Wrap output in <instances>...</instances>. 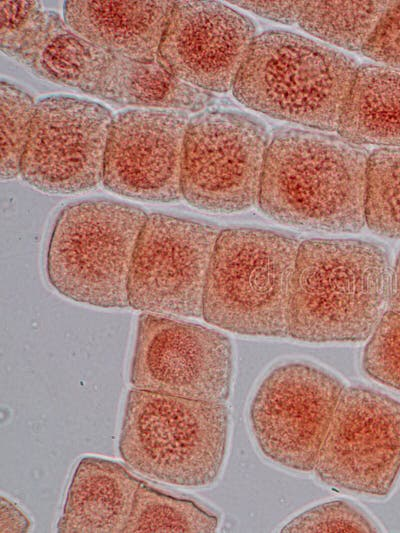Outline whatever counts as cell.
<instances>
[{"mask_svg": "<svg viewBox=\"0 0 400 533\" xmlns=\"http://www.w3.org/2000/svg\"><path fill=\"white\" fill-rule=\"evenodd\" d=\"M223 402L181 398L133 388L118 441L122 459L153 480L181 487L213 483L228 442Z\"/></svg>", "mask_w": 400, "mask_h": 533, "instance_id": "4", "label": "cell"}, {"mask_svg": "<svg viewBox=\"0 0 400 533\" xmlns=\"http://www.w3.org/2000/svg\"><path fill=\"white\" fill-rule=\"evenodd\" d=\"M307 1H230L262 18L292 25L298 23Z\"/></svg>", "mask_w": 400, "mask_h": 533, "instance_id": "26", "label": "cell"}, {"mask_svg": "<svg viewBox=\"0 0 400 533\" xmlns=\"http://www.w3.org/2000/svg\"><path fill=\"white\" fill-rule=\"evenodd\" d=\"M336 131L355 145L400 148V70L358 66Z\"/></svg>", "mask_w": 400, "mask_h": 533, "instance_id": "18", "label": "cell"}, {"mask_svg": "<svg viewBox=\"0 0 400 533\" xmlns=\"http://www.w3.org/2000/svg\"><path fill=\"white\" fill-rule=\"evenodd\" d=\"M36 103L16 85L2 81L0 85L1 162L3 181L20 176L22 157L30 134Z\"/></svg>", "mask_w": 400, "mask_h": 533, "instance_id": "22", "label": "cell"}, {"mask_svg": "<svg viewBox=\"0 0 400 533\" xmlns=\"http://www.w3.org/2000/svg\"><path fill=\"white\" fill-rule=\"evenodd\" d=\"M314 469L329 486L389 494L400 473V401L344 387Z\"/></svg>", "mask_w": 400, "mask_h": 533, "instance_id": "11", "label": "cell"}, {"mask_svg": "<svg viewBox=\"0 0 400 533\" xmlns=\"http://www.w3.org/2000/svg\"><path fill=\"white\" fill-rule=\"evenodd\" d=\"M269 137L265 126L243 112L207 107L189 119L182 162V198L219 214L259 203Z\"/></svg>", "mask_w": 400, "mask_h": 533, "instance_id": "7", "label": "cell"}, {"mask_svg": "<svg viewBox=\"0 0 400 533\" xmlns=\"http://www.w3.org/2000/svg\"><path fill=\"white\" fill-rule=\"evenodd\" d=\"M30 527L31 521L27 515L13 501L2 496L0 505V532H27Z\"/></svg>", "mask_w": 400, "mask_h": 533, "instance_id": "27", "label": "cell"}, {"mask_svg": "<svg viewBox=\"0 0 400 533\" xmlns=\"http://www.w3.org/2000/svg\"><path fill=\"white\" fill-rule=\"evenodd\" d=\"M174 1L73 0L63 5L66 23L109 54L153 62Z\"/></svg>", "mask_w": 400, "mask_h": 533, "instance_id": "15", "label": "cell"}, {"mask_svg": "<svg viewBox=\"0 0 400 533\" xmlns=\"http://www.w3.org/2000/svg\"><path fill=\"white\" fill-rule=\"evenodd\" d=\"M299 245L293 237L261 228L221 230L207 272L204 320L243 335H288Z\"/></svg>", "mask_w": 400, "mask_h": 533, "instance_id": "5", "label": "cell"}, {"mask_svg": "<svg viewBox=\"0 0 400 533\" xmlns=\"http://www.w3.org/2000/svg\"><path fill=\"white\" fill-rule=\"evenodd\" d=\"M357 64L310 38L283 30L256 36L232 87L245 107L311 129L336 131Z\"/></svg>", "mask_w": 400, "mask_h": 533, "instance_id": "3", "label": "cell"}, {"mask_svg": "<svg viewBox=\"0 0 400 533\" xmlns=\"http://www.w3.org/2000/svg\"><path fill=\"white\" fill-rule=\"evenodd\" d=\"M83 93L110 104L198 113L214 99L173 76L157 60L139 62L107 55L97 77Z\"/></svg>", "mask_w": 400, "mask_h": 533, "instance_id": "17", "label": "cell"}, {"mask_svg": "<svg viewBox=\"0 0 400 533\" xmlns=\"http://www.w3.org/2000/svg\"><path fill=\"white\" fill-rule=\"evenodd\" d=\"M365 224L380 236L400 239V148L369 154Z\"/></svg>", "mask_w": 400, "mask_h": 533, "instance_id": "21", "label": "cell"}, {"mask_svg": "<svg viewBox=\"0 0 400 533\" xmlns=\"http://www.w3.org/2000/svg\"><path fill=\"white\" fill-rule=\"evenodd\" d=\"M343 389L337 377L315 365L291 362L273 369L249 407L263 455L288 469L314 470Z\"/></svg>", "mask_w": 400, "mask_h": 533, "instance_id": "8", "label": "cell"}, {"mask_svg": "<svg viewBox=\"0 0 400 533\" xmlns=\"http://www.w3.org/2000/svg\"><path fill=\"white\" fill-rule=\"evenodd\" d=\"M142 483L118 462L95 456L81 458L67 490L57 531L123 532Z\"/></svg>", "mask_w": 400, "mask_h": 533, "instance_id": "16", "label": "cell"}, {"mask_svg": "<svg viewBox=\"0 0 400 533\" xmlns=\"http://www.w3.org/2000/svg\"><path fill=\"white\" fill-rule=\"evenodd\" d=\"M392 267L380 245L357 239L300 243L288 335L305 342L367 339L388 307Z\"/></svg>", "mask_w": 400, "mask_h": 533, "instance_id": "2", "label": "cell"}, {"mask_svg": "<svg viewBox=\"0 0 400 533\" xmlns=\"http://www.w3.org/2000/svg\"><path fill=\"white\" fill-rule=\"evenodd\" d=\"M361 52L379 65L400 70V1H388Z\"/></svg>", "mask_w": 400, "mask_h": 533, "instance_id": "25", "label": "cell"}, {"mask_svg": "<svg viewBox=\"0 0 400 533\" xmlns=\"http://www.w3.org/2000/svg\"><path fill=\"white\" fill-rule=\"evenodd\" d=\"M388 307L400 313V252L392 268L391 291Z\"/></svg>", "mask_w": 400, "mask_h": 533, "instance_id": "28", "label": "cell"}, {"mask_svg": "<svg viewBox=\"0 0 400 533\" xmlns=\"http://www.w3.org/2000/svg\"><path fill=\"white\" fill-rule=\"evenodd\" d=\"M217 527L218 518L195 502L167 495L143 482L123 532L205 533Z\"/></svg>", "mask_w": 400, "mask_h": 533, "instance_id": "20", "label": "cell"}, {"mask_svg": "<svg viewBox=\"0 0 400 533\" xmlns=\"http://www.w3.org/2000/svg\"><path fill=\"white\" fill-rule=\"evenodd\" d=\"M362 366L374 380L400 391V313L388 309L365 346Z\"/></svg>", "mask_w": 400, "mask_h": 533, "instance_id": "23", "label": "cell"}, {"mask_svg": "<svg viewBox=\"0 0 400 533\" xmlns=\"http://www.w3.org/2000/svg\"><path fill=\"white\" fill-rule=\"evenodd\" d=\"M253 22L219 1H174L158 51L177 79L205 92L232 90L256 38Z\"/></svg>", "mask_w": 400, "mask_h": 533, "instance_id": "14", "label": "cell"}, {"mask_svg": "<svg viewBox=\"0 0 400 533\" xmlns=\"http://www.w3.org/2000/svg\"><path fill=\"white\" fill-rule=\"evenodd\" d=\"M232 376V344L223 333L165 315L139 316L130 372L133 388L224 403Z\"/></svg>", "mask_w": 400, "mask_h": 533, "instance_id": "12", "label": "cell"}, {"mask_svg": "<svg viewBox=\"0 0 400 533\" xmlns=\"http://www.w3.org/2000/svg\"><path fill=\"white\" fill-rule=\"evenodd\" d=\"M113 115L104 105L72 95L36 102L20 177L48 194L94 189L102 182Z\"/></svg>", "mask_w": 400, "mask_h": 533, "instance_id": "10", "label": "cell"}, {"mask_svg": "<svg viewBox=\"0 0 400 533\" xmlns=\"http://www.w3.org/2000/svg\"><path fill=\"white\" fill-rule=\"evenodd\" d=\"M369 154L340 136L280 130L269 143L258 204L282 224L358 232L365 225Z\"/></svg>", "mask_w": 400, "mask_h": 533, "instance_id": "1", "label": "cell"}, {"mask_svg": "<svg viewBox=\"0 0 400 533\" xmlns=\"http://www.w3.org/2000/svg\"><path fill=\"white\" fill-rule=\"evenodd\" d=\"M221 229L148 214L128 281L129 307L158 315L202 317L207 272Z\"/></svg>", "mask_w": 400, "mask_h": 533, "instance_id": "9", "label": "cell"}, {"mask_svg": "<svg viewBox=\"0 0 400 533\" xmlns=\"http://www.w3.org/2000/svg\"><path fill=\"white\" fill-rule=\"evenodd\" d=\"M388 1H307L298 24L312 36L350 51H361Z\"/></svg>", "mask_w": 400, "mask_h": 533, "instance_id": "19", "label": "cell"}, {"mask_svg": "<svg viewBox=\"0 0 400 533\" xmlns=\"http://www.w3.org/2000/svg\"><path fill=\"white\" fill-rule=\"evenodd\" d=\"M147 216L135 205L110 199L65 206L47 247L46 274L51 286L79 303L129 307V274Z\"/></svg>", "mask_w": 400, "mask_h": 533, "instance_id": "6", "label": "cell"}, {"mask_svg": "<svg viewBox=\"0 0 400 533\" xmlns=\"http://www.w3.org/2000/svg\"><path fill=\"white\" fill-rule=\"evenodd\" d=\"M377 528L358 508L344 500H333L300 513L281 532H376Z\"/></svg>", "mask_w": 400, "mask_h": 533, "instance_id": "24", "label": "cell"}, {"mask_svg": "<svg viewBox=\"0 0 400 533\" xmlns=\"http://www.w3.org/2000/svg\"><path fill=\"white\" fill-rule=\"evenodd\" d=\"M187 112L127 109L113 115L102 183L129 199L170 203L182 198Z\"/></svg>", "mask_w": 400, "mask_h": 533, "instance_id": "13", "label": "cell"}]
</instances>
